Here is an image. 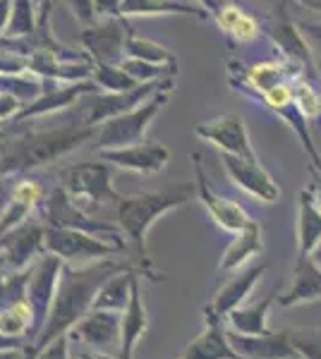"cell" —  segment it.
<instances>
[{
    "label": "cell",
    "mask_w": 321,
    "mask_h": 359,
    "mask_svg": "<svg viewBox=\"0 0 321 359\" xmlns=\"http://www.w3.org/2000/svg\"><path fill=\"white\" fill-rule=\"evenodd\" d=\"M314 187H317V201L321 208V175H314Z\"/></svg>",
    "instance_id": "7dc6e473"
},
{
    "label": "cell",
    "mask_w": 321,
    "mask_h": 359,
    "mask_svg": "<svg viewBox=\"0 0 321 359\" xmlns=\"http://www.w3.org/2000/svg\"><path fill=\"white\" fill-rule=\"evenodd\" d=\"M96 137V127L89 125H70V127H58V130H46L37 132V135H29L17 139L13 149L3 154L0 161V170H27V168H37L51 161L60 158V156L70 154L72 149L81 147L84 142Z\"/></svg>",
    "instance_id": "6da1fadb"
},
{
    "label": "cell",
    "mask_w": 321,
    "mask_h": 359,
    "mask_svg": "<svg viewBox=\"0 0 321 359\" xmlns=\"http://www.w3.org/2000/svg\"><path fill=\"white\" fill-rule=\"evenodd\" d=\"M197 194V184H175L171 189L159 192H144L137 196H127L118 201V221L125 235L137 245L139 254H144L147 230L154 225L163 213L173 211L175 206L188 204Z\"/></svg>",
    "instance_id": "7a4b0ae2"
},
{
    "label": "cell",
    "mask_w": 321,
    "mask_h": 359,
    "mask_svg": "<svg viewBox=\"0 0 321 359\" xmlns=\"http://www.w3.org/2000/svg\"><path fill=\"white\" fill-rule=\"evenodd\" d=\"M44 359H65V350H63V345H55L53 350H48V355Z\"/></svg>",
    "instance_id": "7bdbcfd3"
},
{
    "label": "cell",
    "mask_w": 321,
    "mask_h": 359,
    "mask_svg": "<svg viewBox=\"0 0 321 359\" xmlns=\"http://www.w3.org/2000/svg\"><path fill=\"white\" fill-rule=\"evenodd\" d=\"M115 316L113 314H94L89 321H84L79 326V333L89 340L91 345H106L113 343L115 333H118V326H115Z\"/></svg>",
    "instance_id": "83f0119b"
},
{
    "label": "cell",
    "mask_w": 321,
    "mask_h": 359,
    "mask_svg": "<svg viewBox=\"0 0 321 359\" xmlns=\"http://www.w3.org/2000/svg\"><path fill=\"white\" fill-rule=\"evenodd\" d=\"M297 3L305 5V8L314 10V13H319V15H321V0H297Z\"/></svg>",
    "instance_id": "ee69618b"
},
{
    "label": "cell",
    "mask_w": 321,
    "mask_h": 359,
    "mask_svg": "<svg viewBox=\"0 0 321 359\" xmlns=\"http://www.w3.org/2000/svg\"><path fill=\"white\" fill-rule=\"evenodd\" d=\"M221 161H223L228 177H230L244 194L254 196V199H259V201H266V204H273V201L281 199V184L268 175L266 168L261 165L259 161H247V158L230 156V154H221Z\"/></svg>",
    "instance_id": "ba28073f"
},
{
    "label": "cell",
    "mask_w": 321,
    "mask_h": 359,
    "mask_svg": "<svg viewBox=\"0 0 321 359\" xmlns=\"http://www.w3.org/2000/svg\"><path fill=\"white\" fill-rule=\"evenodd\" d=\"M91 82L106 94H120V91H130L139 86L137 79H132L122 65H94Z\"/></svg>",
    "instance_id": "484cf974"
},
{
    "label": "cell",
    "mask_w": 321,
    "mask_h": 359,
    "mask_svg": "<svg viewBox=\"0 0 321 359\" xmlns=\"http://www.w3.org/2000/svg\"><path fill=\"white\" fill-rule=\"evenodd\" d=\"M96 91H101L94 82H74V84H67V86H51V82L46 79V89L44 94H41L37 101L29 103L27 108H22L20 115H17V123H25L29 118H37V115H53L58 111H63V108L72 106L77 98H81V94H96Z\"/></svg>",
    "instance_id": "4fadbf2b"
},
{
    "label": "cell",
    "mask_w": 321,
    "mask_h": 359,
    "mask_svg": "<svg viewBox=\"0 0 321 359\" xmlns=\"http://www.w3.org/2000/svg\"><path fill=\"white\" fill-rule=\"evenodd\" d=\"M13 15V0H0V36H5V29L10 25Z\"/></svg>",
    "instance_id": "f35d334b"
},
{
    "label": "cell",
    "mask_w": 321,
    "mask_h": 359,
    "mask_svg": "<svg viewBox=\"0 0 321 359\" xmlns=\"http://www.w3.org/2000/svg\"><path fill=\"white\" fill-rule=\"evenodd\" d=\"M39 27V10L34 0H13V15L3 39H27Z\"/></svg>",
    "instance_id": "d4e9b609"
},
{
    "label": "cell",
    "mask_w": 321,
    "mask_h": 359,
    "mask_svg": "<svg viewBox=\"0 0 321 359\" xmlns=\"http://www.w3.org/2000/svg\"><path fill=\"white\" fill-rule=\"evenodd\" d=\"M283 77H285L283 65H278V62H271V60L256 62V65H252V67L247 69V82L252 84L261 96H264L268 89H273V86L281 84Z\"/></svg>",
    "instance_id": "f1b7e54d"
},
{
    "label": "cell",
    "mask_w": 321,
    "mask_h": 359,
    "mask_svg": "<svg viewBox=\"0 0 321 359\" xmlns=\"http://www.w3.org/2000/svg\"><path fill=\"white\" fill-rule=\"evenodd\" d=\"M32 318V306L27 304H13L8 311L0 314V333H8V335H17L25 331V326Z\"/></svg>",
    "instance_id": "d6a6232c"
},
{
    "label": "cell",
    "mask_w": 321,
    "mask_h": 359,
    "mask_svg": "<svg viewBox=\"0 0 321 359\" xmlns=\"http://www.w3.org/2000/svg\"><path fill=\"white\" fill-rule=\"evenodd\" d=\"M5 199H10V196H8V184H5V180H3V175H0V208H3V204H5Z\"/></svg>",
    "instance_id": "f6af8a7d"
},
{
    "label": "cell",
    "mask_w": 321,
    "mask_h": 359,
    "mask_svg": "<svg viewBox=\"0 0 321 359\" xmlns=\"http://www.w3.org/2000/svg\"><path fill=\"white\" fill-rule=\"evenodd\" d=\"M84 359H103V357H84Z\"/></svg>",
    "instance_id": "c3c4849f"
},
{
    "label": "cell",
    "mask_w": 321,
    "mask_h": 359,
    "mask_svg": "<svg viewBox=\"0 0 321 359\" xmlns=\"http://www.w3.org/2000/svg\"><path fill=\"white\" fill-rule=\"evenodd\" d=\"M321 242V208L312 187L302 189L297 206V257H309Z\"/></svg>",
    "instance_id": "e0dca14e"
},
{
    "label": "cell",
    "mask_w": 321,
    "mask_h": 359,
    "mask_svg": "<svg viewBox=\"0 0 321 359\" xmlns=\"http://www.w3.org/2000/svg\"><path fill=\"white\" fill-rule=\"evenodd\" d=\"M195 172H197V182H195L197 196H199L202 204L207 206V211H209V216L214 218V223L218 225L223 233H230V235L244 233L254 221L247 216V211H244L240 204H235V201H230V199H225V196L214 192L207 175H204L202 163L197 156H195Z\"/></svg>",
    "instance_id": "9c48e42d"
},
{
    "label": "cell",
    "mask_w": 321,
    "mask_h": 359,
    "mask_svg": "<svg viewBox=\"0 0 321 359\" xmlns=\"http://www.w3.org/2000/svg\"><path fill=\"white\" fill-rule=\"evenodd\" d=\"M268 39L281 48V53L285 55V60L293 62V65L300 69V67H307L312 69L314 62H312V50H309L307 41L302 39V29L290 20L288 15V0H283L281 5L276 8V13L271 17V25L266 29Z\"/></svg>",
    "instance_id": "8fae6325"
},
{
    "label": "cell",
    "mask_w": 321,
    "mask_h": 359,
    "mask_svg": "<svg viewBox=\"0 0 321 359\" xmlns=\"http://www.w3.org/2000/svg\"><path fill=\"white\" fill-rule=\"evenodd\" d=\"M197 17V20H209V13L204 5L180 3V0H125L120 10V17Z\"/></svg>",
    "instance_id": "d6986e66"
},
{
    "label": "cell",
    "mask_w": 321,
    "mask_h": 359,
    "mask_svg": "<svg viewBox=\"0 0 321 359\" xmlns=\"http://www.w3.org/2000/svg\"><path fill=\"white\" fill-rule=\"evenodd\" d=\"M195 3L204 5V8H207L209 13H211V15H216V10L221 8V0H195Z\"/></svg>",
    "instance_id": "b9f144b4"
},
{
    "label": "cell",
    "mask_w": 321,
    "mask_h": 359,
    "mask_svg": "<svg viewBox=\"0 0 321 359\" xmlns=\"http://www.w3.org/2000/svg\"><path fill=\"white\" fill-rule=\"evenodd\" d=\"M65 5L81 27H89L96 22L98 15H96V8H94V0H65Z\"/></svg>",
    "instance_id": "8d00e7d4"
},
{
    "label": "cell",
    "mask_w": 321,
    "mask_h": 359,
    "mask_svg": "<svg viewBox=\"0 0 321 359\" xmlns=\"http://www.w3.org/2000/svg\"><path fill=\"white\" fill-rule=\"evenodd\" d=\"M259 254H261V225L254 221L244 233L235 235V242L225 249L223 259H221V271L242 269V266H247Z\"/></svg>",
    "instance_id": "44dd1931"
},
{
    "label": "cell",
    "mask_w": 321,
    "mask_h": 359,
    "mask_svg": "<svg viewBox=\"0 0 321 359\" xmlns=\"http://www.w3.org/2000/svg\"><path fill=\"white\" fill-rule=\"evenodd\" d=\"M63 189L70 196L89 201H120V196L113 192V170L110 163L103 158L86 161V163L70 165L63 170Z\"/></svg>",
    "instance_id": "5b68a950"
},
{
    "label": "cell",
    "mask_w": 321,
    "mask_h": 359,
    "mask_svg": "<svg viewBox=\"0 0 321 359\" xmlns=\"http://www.w3.org/2000/svg\"><path fill=\"white\" fill-rule=\"evenodd\" d=\"M127 29L125 17H103L101 22L81 29V46L94 60V65H120L127 57Z\"/></svg>",
    "instance_id": "277c9868"
},
{
    "label": "cell",
    "mask_w": 321,
    "mask_h": 359,
    "mask_svg": "<svg viewBox=\"0 0 321 359\" xmlns=\"http://www.w3.org/2000/svg\"><path fill=\"white\" fill-rule=\"evenodd\" d=\"M39 240H41V230L39 228H29L25 235H22V240L15 242L13 252H10V257H13L15 264H25L29 259V254L34 252V249L39 247Z\"/></svg>",
    "instance_id": "e575fe53"
},
{
    "label": "cell",
    "mask_w": 321,
    "mask_h": 359,
    "mask_svg": "<svg viewBox=\"0 0 321 359\" xmlns=\"http://www.w3.org/2000/svg\"><path fill=\"white\" fill-rule=\"evenodd\" d=\"M51 3H53V0H34V5H37V10H39V25H46V20H48Z\"/></svg>",
    "instance_id": "60d3db41"
},
{
    "label": "cell",
    "mask_w": 321,
    "mask_h": 359,
    "mask_svg": "<svg viewBox=\"0 0 321 359\" xmlns=\"http://www.w3.org/2000/svg\"><path fill=\"white\" fill-rule=\"evenodd\" d=\"M293 89H295V106L300 108V113L305 115V118L321 115V96L312 84L300 79V82H295Z\"/></svg>",
    "instance_id": "1f68e13d"
},
{
    "label": "cell",
    "mask_w": 321,
    "mask_h": 359,
    "mask_svg": "<svg viewBox=\"0 0 321 359\" xmlns=\"http://www.w3.org/2000/svg\"><path fill=\"white\" fill-rule=\"evenodd\" d=\"M264 101L271 106V111H283L285 106H290V103L295 101V89L290 84L281 82L278 86H273V89H268L264 94Z\"/></svg>",
    "instance_id": "d590c367"
},
{
    "label": "cell",
    "mask_w": 321,
    "mask_h": 359,
    "mask_svg": "<svg viewBox=\"0 0 321 359\" xmlns=\"http://www.w3.org/2000/svg\"><path fill=\"white\" fill-rule=\"evenodd\" d=\"M175 86V79H163V82H149V84H139L137 89H130V91H120V94H94L89 103V113H86L84 123L89 127H98L103 125L106 120H113L118 115H125L139 108L144 101H149L154 94H159L161 89H173Z\"/></svg>",
    "instance_id": "8992f818"
},
{
    "label": "cell",
    "mask_w": 321,
    "mask_h": 359,
    "mask_svg": "<svg viewBox=\"0 0 321 359\" xmlns=\"http://www.w3.org/2000/svg\"><path fill=\"white\" fill-rule=\"evenodd\" d=\"M46 245L58 257L67 259H91L108 254V245L98 242L96 237L74 228H55V225L46 233Z\"/></svg>",
    "instance_id": "2e32d148"
},
{
    "label": "cell",
    "mask_w": 321,
    "mask_h": 359,
    "mask_svg": "<svg viewBox=\"0 0 321 359\" xmlns=\"http://www.w3.org/2000/svg\"><path fill=\"white\" fill-rule=\"evenodd\" d=\"M58 259L55 257H48L44 264H41L37 278H34L32 287H29V294H32L34 302H41L46 304L48 302V294H51V285L55 283V276H58Z\"/></svg>",
    "instance_id": "4dcf8cb0"
},
{
    "label": "cell",
    "mask_w": 321,
    "mask_h": 359,
    "mask_svg": "<svg viewBox=\"0 0 321 359\" xmlns=\"http://www.w3.org/2000/svg\"><path fill=\"white\" fill-rule=\"evenodd\" d=\"M132 287V278L130 276H118L115 280H110L108 285L101 287V292H98L96 297V306L98 309H118V306H125L127 304V290Z\"/></svg>",
    "instance_id": "f546056e"
},
{
    "label": "cell",
    "mask_w": 321,
    "mask_h": 359,
    "mask_svg": "<svg viewBox=\"0 0 321 359\" xmlns=\"http://www.w3.org/2000/svg\"><path fill=\"white\" fill-rule=\"evenodd\" d=\"M319 172H321V168H319Z\"/></svg>",
    "instance_id": "f907efd6"
},
{
    "label": "cell",
    "mask_w": 321,
    "mask_h": 359,
    "mask_svg": "<svg viewBox=\"0 0 321 359\" xmlns=\"http://www.w3.org/2000/svg\"><path fill=\"white\" fill-rule=\"evenodd\" d=\"M147 328V314H144L142 297H139L137 285L130 287V302H127V314L122 318V357L130 359L132 347L139 340V335Z\"/></svg>",
    "instance_id": "603a6c76"
},
{
    "label": "cell",
    "mask_w": 321,
    "mask_h": 359,
    "mask_svg": "<svg viewBox=\"0 0 321 359\" xmlns=\"http://www.w3.org/2000/svg\"><path fill=\"white\" fill-rule=\"evenodd\" d=\"M290 343L302 359H321V333H290Z\"/></svg>",
    "instance_id": "836d02e7"
},
{
    "label": "cell",
    "mask_w": 321,
    "mask_h": 359,
    "mask_svg": "<svg viewBox=\"0 0 321 359\" xmlns=\"http://www.w3.org/2000/svg\"><path fill=\"white\" fill-rule=\"evenodd\" d=\"M216 22H218V27L223 29L228 36H232L240 43L252 41V39H256V34H259V22L252 15H247L244 10L237 8V5H221L216 10Z\"/></svg>",
    "instance_id": "7402d4cb"
},
{
    "label": "cell",
    "mask_w": 321,
    "mask_h": 359,
    "mask_svg": "<svg viewBox=\"0 0 321 359\" xmlns=\"http://www.w3.org/2000/svg\"><path fill=\"white\" fill-rule=\"evenodd\" d=\"M125 50H127V57H137V60L156 62V65L178 67V55H175L173 50L163 48L161 43L151 41V39H147V36H137V34H130Z\"/></svg>",
    "instance_id": "cb8c5ba5"
},
{
    "label": "cell",
    "mask_w": 321,
    "mask_h": 359,
    "mask_svg": "<svg viewBox=\"0 0 321 359\" xmlns=\"http://www.w3.org/2000/svg\"><path fill=\"white\" fill-rule=\"evenodd\" d=\"M273 299H276V294H266L261 302L232 309L230 314L225 316V321L230 323V331L242 333V335L271 333V331H268V326H266V318H268V309H271Z\"/></svg>",
    "instance_id": "ffe728a7"
},
{
    "label": "cell",
    "mask_w": 321,
    "mask_h": 359,
    "mask_svg": "<svg viewBox=\"0 0 321 359\" xmlns=\"http://www.w3.org/2000/svg\"><path fill=\"white\" fill-rule=\"evenodd\" d=\"M228 340L240 359H288L297 355L288 331L264 335H242L228 331Z\"/></svg>",
    "instance_id": "7c38bea8"
},
{
    "label": "cell",
    "mask_w": 321,
    "mask_h": 359,
    "mask_svg": "<svg viewBox=\"0 0 321 359\" xmlns=\"http://www.w3.org/2000/svg\"><path fill=\"white\" fill-rule=\"evenodd\" d=\"M125 67V72L132 79H137L139 84H149V82H163V79H171L178 74V67H168V65H156V62L147 60H137V57H125L120 62Z\"/></svg>",
    "instance_id": "4316f807"
},
{
    "label": "cell",
    "mask_w": 321,
    "mask_h": 359,
    "mask_svg": "<svg viewBox=\"0 0 321 359\" xmlns=\"http://www.w3.org/2000/svg\"><path fill=\"white\" fill-rule=\"evenodd\" d=\"M317 297H321V269L312 262V257H297L293 283L281 297H276V302L278 306H293Z\"/></svg>",
    "instance_id": "ac0fdd59"
},
{
    "label": "cell",
    "mask_w": 321,
    "mask_h": 359,
    "mask_svg": "<svg viewBox=\"0 0 321 359\" xmlns=\"http://www.w3.org/2000/svg\"><path fill=\"white\" fill-rule=\"evenodd\" d=\"M103 161L122 170L137 172V175H154L171 161V149L159 142H137L120 149H103Z\"/></svg>",
    "instance_id": "30bf717a"
},
{
    "label": "cell",
    "mask_w": 321,
    "mask_h": 359,
    "mask_svg": "<svg viewBox=\"0 0 321 359\" xmlns=\"http://www.w3.org/2000/svg\"><path fill=\"white\" fill-rule=\"evenodd\" d=\"M195 132L209 144H214L221 154L240 156L247 161H259L254 154V147L249 142V132L242 118L237 115H221V118L207 120L195 127Z\"/></svg>",
    "instance_id": "52a82bcc"
},
{
    "label": "cell",
    "mask_w": 321,
    "mask_h": 359,
    "mask_svg": "<svg viewBox=\"0 0 321 359\" xmlns=\"http://www.w3.org/2000/svg\"><path fill=\"white\" fill-rule=\"evenodd\" d=\"M122 3L125 0H94V8L98 17H120Z\"/></svg>",
    "instance_id": "74e56055"
},
{
    "label": "cell",
    "mask_w": 321,
    "mask_h": 359,
    "mask_svg": "<svg viewBox=\"0 0 321 359\" xmlns=\"http://www.w3.org/2000/svg\"><path fill=\"white\" fill-rule=\"evenodd\" d=\"M309 257H312V262L317 264L319 269H321V242H319V245H317V249H314V252L309 254Z\"/></svg>",
    "instance_id": "bcb514c9"
},
{
    "label": "cell",
    "mask_w": 321,
    "mask_h": 359,
    "mask_svg": "<svg viewBox=\"0 0 321 359\" xmlns=\"http://www.w3.org/2000/svg\"><path fill=\"white\" fill-rule=\"evenodd\" d=\"M264 273H266V262L247 264L242 271H237V273L232 276L223 287H221L218 294H216V299H214V304H211V309L221 318H225L232 309H237V306L249 297V292L254 290V285L261 280V276Z\"/></svg>",
    "instance_id": "9a60e30c"
},
{
    "label": "cell",
    "mask_w": 321,
    "mask_h": 359,
    "mask_svg": "<svg viewBox=\"0 0 321 359\" xmlns=\"http://www.w3.org/2000/svg\"><path fill=\"white\" fill-rule=\"evenodd\" d=\"M288 359H302L300 355H295V357H288Z\"/></svg>",
    "instance_id": "681fc988"
},
{
    "label": "cell",
    "mask_w": 321,
    "mask_h": 359,
    "mask_svg": "<svg viewBox=\"0 0 321 359\" xmlns=\"http://www.w3.org/2000/svg\"><path fill=\"white\" fill-rule=\"evenodd\" d=\"M204 316H207V331L188 347L183 359H240L228 340L223 318L216 314L211 306H207Z\"/></svg>",
    "instance_id": "5bb4252c"
},
{
    "label": "cell",
    "mask_w": 321,
    "mask_h": 359,
    "mask_svg": "<svg viewBox=\"0 0 321 359\" xmlns=\"http://www.w3.org/2000/svg\"><path fill=\"white\" fill-rule=\"evenodd\" d=\"M171 91L173 89H161L159 94H154L139 108L98 125L96 137H94L96 147L120 149V147H130V144L144 142V135H147L149 125L154 123L156 115H159L163 108H166V103L171 101Z\"/></svg>",
    "instance_id": "3957f363"
},
{
    "label": "cell",
    "mask_w": 321,
    "mask_h": 359,
    "mask_svg": "<svg viewBox=\"0 0 321 359\" xmlns=\"http://www.w3.org/2000/svg\"><path fill=\"white\" fill-rule=\"evenodd\" d=\"M300 29H302L305 34H309L312 39H317V41L321 43V20H319V22H302Z\"/></svg>",
    "instance_id": "ab89813d"
}]
</instances>
